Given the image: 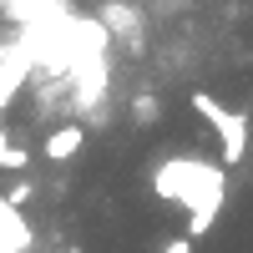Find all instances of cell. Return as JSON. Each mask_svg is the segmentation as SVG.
I'll use <instances>...</instances> for the list:
<instances>
[{
	"mask_svg": "<svg viewBox=\"0 0 253 253\" xmlns=\"http://www.w3.org/2000/svg\"><path fill=\"white\" fill-rule=\"evenodd\" d=\"M152 193L162 203H177L187 213V238L213 233V223L223 213V193H228V167L208 162V157H162L152 167Z\"/></svg>",
	"mask_w": 253,
	"mask_h": 253,
	"instance_id": "cell-1",
	"label": "cell"
},
{
	"mask_svg": "<svg viewBox=\"0 0 253 253\" xmlns=\"http://www.w3.org/2000/svg\"><path fill=\"white\" fill-rule=\"evenodd\" d=\"M193 101V112L213 126V137H218V152H223V167H238L248 157V117L233 112V107H223L218 96H208V91H193L187 96Z\"/></svg>",
	"mask_w": 253,
	"mask_h": 253,
	"instance_id": "cell-2",
	"label": "cell"
},
{
	"mask_svg": "<svg viewBox=\"0 0 253 253\" xmlns=\"http://www.w3.org/2000/svg\"><path fill=\"white\" fill-rule=\"evenodd\" d=\"M31 71H36V41L20 31V36L10 41V56L0 61V117H5V107H10L20 91H26Z\"/></svg>",
	"mask_w": 253,
	"mask_h": 253,
	"instance_id": "cell-3",
	"label": "cell"
},
{
	"mask_svg": "<svg viewBox=\"0 0 253 253\" xmlns=\"http://www.w3.org/2000/svg\"><path fill=\"white\" fill-rule=\"evenodd\" d=\"M81 147H86V126H81V122H61V126L46 132L41 152H46V162H71Z\"/></svg>",
	"mask_w": 253,
	"mask_h": 253,
	"instance_id": "cell-4",
	"label": "cell"
},
{
	"mask_svg": "<svg viewBox=\"0 0 253 253\" xmlns=\"http://www.w3.org/2000/svg\"><path fill=\"white\" fill-rule=\"evenodd\" d=\"M101 26L117 31L122 41H132V46H137V10H132V5H122V0H107V5H101Z\"/></svg>",
	"mask_w": 253,
	"mask_h": 253,
	"instance_id": "cell-5",
	"label": "cell"
},
{
	"mask_svg": "<svg viewBox=\"0 0 253 253\" xmlns=\"http://www.w3.org/2000/svg\"><path fill=\"white\" fill-rule=\"evenodd\" d=\"M26 167H31V152H26V147H15V142L0 147V172H26Z\"/></svg>",
	"mask_w": 253,
	"mask_h": 253,
	"instance_id": "cell-6",
	"label": "cell"
},
{
	"mask_svg": "<svg viewBox=\"0 0 253 253\" xmlns=\"http://www.w3.org/2000/svg\"><path fill=\"white\" fill-rule=\"evenodd\" d=\"M137 117H142V122H147V117H157V101H152V96H142V101H137Z\"/></svg>",
	"mask_w": 253,
	"mask_h": 253,
	"instance_id": "cell-7",
	"label": "cell"
},
{
	"mask_svg": "<svg viewBox=\"0 0 253 253\" xmlns=\"http://www.w3.org/2000/svg\"><path fill=\"white\" fill-rule=\"evenodd\" d=\"M162 253H193V238H172V243H167Z\"/></svg>",
	"mask_w": 253,
	"mask_h": 253,
	"instance_id": "cell-8",
	"label": "cell"
},
{
	"mask_svg": "<svg viewBox=\"0 0 253 253\" xmlns=\"http://www.w3.org/2000/svg\"><path fill=\"white\" fill-rule=\"evenodd\" d=\"M5 56H10V41H5V36H0V61H5Z\"/></svg>",
	"mask_w": 253,
	"mask_h": 253,
	"instance_id": "cell-9",
	"label": "cell"
},
{
	"mask_svg": "<svg viewBox=\"0 0 253 253\" xmlns=\"http://www.w3.org/2000/svg\"><path fill=\"white\" fill-rule=\"evenodd\" d=\"M0 147H5V126H0Z\"/></svg>",
	"mask_w": 253,
	"mask_h": 253,
	"instance_id": "cell-10",
	"label": "cell"
}]
</instances>
